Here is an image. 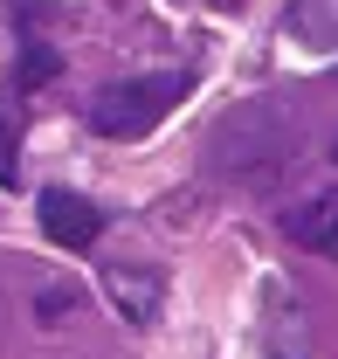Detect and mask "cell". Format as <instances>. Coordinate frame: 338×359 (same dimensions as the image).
I'll use <instances>...</instances> for the list:
<instances>
[{"mask_svg": "<svg viewBox=\"0 0 338 359\" xmlns=\"http://www.w3.org/2000/svg\"><path fill=\"white\" fill-rule=\"evenodd\" d=\"M297 145V118L283 97H249L235 104L221 125L208 132V159L214 173H235V180H255V173H276Z\"/></svg>", "mask_w": 338, "mask_h": 359, "instance_id": "obj_1", "label": "cell"}, {"mask_svg": "<svg viewBox=\"0 0 338 359\" xmlns=\"http://www.w3.org/2000/svg\"><path fill=\"white\" fill-rule=\"evenodd\" d=\"M194 90V76H180V69H159V76H125V83H104L97 97H90V132L97 138H118V145H131V138L159 132L173 111H180V97Z\"/></svg>", "mask_w": 338, "mask_h": 359, "instance_id": "obj_2", "label": "cell"}, {"mask_svg": "<svg viewBox=\"0 0 338 359\" xmlns=\"http://www.w3.org/2000/svg\"><path fill=\"white\" fill-rule=\"evenodd\" d=\"M42 228H48L55 249H90L104 235V208H90L83 194H69V187H48L42 194Z\"/></svg>", "mask_w": 338, "mask_h": 359, "instance_id": "obj_3", "label": "cell"}, {"mask_svg": "<svg viewBox=\"0 0 338 359\" xmlns=\"http://www.w3.org/2000/svg\"><path fill=\"white\" fill-rule=\"evenodd\" d=\"M283 228H290L297 249H311V256H338V187L297 201L290 215H283Z\"/></svg>", "mask_w": 338, "mask_h": 359, "instance_id": "obj_4", "label": "cell"}, {"mask_svg": "<svg viewBox=\"0 0 338 359\" xmlns=\"http://www.w3.org/2000/svg\"><path fill=\"white\" fill-rule=\"evenodd\" d=\"M104 290H111V304L131 325H145V318L159 311V297H166V276L159 269H138V263H104Z\"/></svg>", "mask_w": 338, "mask_h": 359, "instance_id": "obj_5", "label": "cell"}, {"mask_svg": "<svg viewBox=\"0 0 338 359\" xmlns=\"http://www.w3.org/2000/svg\"><path fill=\"white\" fill-rule=\"evenodd\" d=\"M290 35L311 48H338V0H297L290 7Z\"/></svg>", "mask_w": 338, "mask_h": 359, "instance_id": "obj_6", "label": "cell"}, {"mask_svg": "<svg viewBox=\"0 0 338 359\" xmlns=\"http://www.w3.org/2000/svg\"><path fill=\"white\" fill-rule=\"evenodd\" d=\"M269 311L283 318V339H269V353L276 359H311V325H304V311H297L290 290H269Z\"/></svg>", "mask_w": 338, "mask_h": 359, "instance_id": "obj_7", "label": "cell"}, {"mask_svg": "<svg viewBox=\"0 0 338 359\" xmlns=\"http://www.w3.org/2000/svg\"><path fill=\"white\" fill-rule=\"evenodd\" d=\"M55 69H62V55H55V42H28V48H21V90L48 83Z\"/></svg>", "mask_w": 338, "mask_h": 359, "instance_id": "obj_8", "label": "cell"}, {"mask_svg": "<svg viewBox=\"0 0 338 359\" xmlns=\"http://www.w3.org/2000/svg\"><path fill=\"white\" fill-rule=\"evenodd\" d=\"M14 118H0V187H14V180H21V159H14Z\"/></svg>", "mask_w": 338, "mask_h": 359, "instance_id": "obj_9", "label": "cell"}, {"mask_svg": "<svg viewBox=\"0 0 338 359\" xmlns=\"http://www.w3.org/2000/svg\"><path fill=\"white\" fill-rule=\"evenodd\" d=\"M201 7H221V14H235V7H249V0H201Z\"/></svg>", "mask_w": 338, "mask_h": 359, "instance_id": "obj_10", "label": "cell"}, {"mask_svg": "<svg viewBox=\"0 0 338 359\" xmlns=\"http://www.w3.org/2000/svg\"><path fill=\"white\" fill-rule=\"evenodd\" d=\"M332 152H338V145H332Z\"/></svg>", "mask_w": 338, "mask_h": 359, "instance_id": "obj_11", "label": "cell"}]
</instances>
